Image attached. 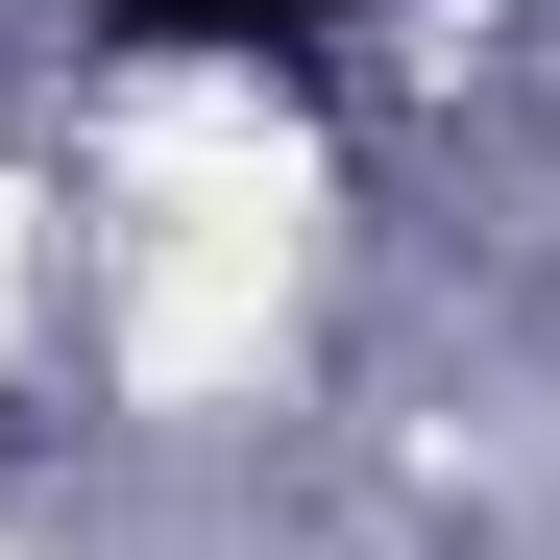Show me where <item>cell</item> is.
Instances as JSON below:
<instances>
[{
  "mask_svg": "<svg viewBox=\"0 0 560 560\" xmlns=\"http://www.w3.org/2000/svg\"><path fill=\"white\" fill-rule=\"evenodd\" d=\"M293 25H341V0H122V49H293Z\"/></svg>",
  "mask_w": 560,
  "mask_h": 560,
  "instance_id": "obj_1",
  "label": "cell"
}]
</instances>
